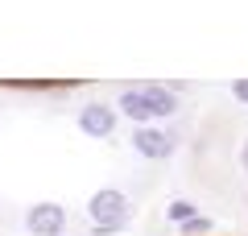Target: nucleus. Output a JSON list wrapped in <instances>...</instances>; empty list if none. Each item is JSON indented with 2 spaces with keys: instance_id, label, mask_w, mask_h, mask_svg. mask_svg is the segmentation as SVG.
<instances>
[{
  "instance_id": "4",
  "label": "nucleus",
  "mask_w": 248,
  "mask_h": 236,
  "mask_svg": "<svg viewBox=\"0 0 248 236\" xmlns=\"http://www.w3.org/2000/svg\"><path fill=\"white\" fill-rule=\"evenodd\" d=\"M79 129L87 133V137H112V129H116V108H108V104H87L79 112Z\"/></svg>"
},
{
  "instance_id": "6",
  "label": "nucleus",
  "mask_w": 248,
  "mask_h": 236,
  "mask_svg": "<svg viewBox=\"0 0 248 236\" xmlns=\"http://www.w3.org/2000/svg\"><path fill=\"white\" fill-rule=\"evenodd\" d=\"M120 112L124 116H133V120H153V108H149V100H145L141 96V91H124V96H120Z\"/></svg>"
},
{
  "instance_id": "8",
  "label": "nucleus",
  "mask_w": 248,
  "mask_h": 236,
  "mask_svg": "<svg viewBox=\"0 0 248 236\" xmlns=\"http://www.w3.org/2000/svg\"><path fill=\"white\" fill-rule=\"evenodd\" d=\"M182 228H186V236H199V232H207V228H211V219H207V216H190Z\"/></svg>"
},
{
  "instance_id": "5",
  "label": "nucleus",
  "mask_w": 248,
  "mask_h": 236,
  "mask_svg": "<svg viewBox=\"0 0 248 236\" xmlns=\"http://www.w3.org/2000/svg\"><path fill=\"white\" fill-rule=\"evenodd\" d=\"M141 96L149 100L153 116H174L178 112V96H174V91H166V87H141Z\"/></svg>"
},
{
  "instance_id": "3",
  "label": "nucleus",
  "mask_w": 248,
  "mask_h": 236,
  "mask_svg": "<svg viewBox=\"0 0 248 236\" xmlns=\"http://www.w3.org/2000/svg\"><path fill=\"white\" fill-rule=\"evenodd\" d=\"M133 149H137L141 157L161 162V157L174 153V137H170V133H161V129H137V133H133Z\"/></svg>"
},
{
  "instance_id": "10",
  "label": "nucleus",
  "mask_w": 248,
  "mask_h": 236,
  "mask_svg": "<svg viewBox=\"0 0 248 236\" xmlns=\"http://www.w3.org/2000/svg\"><path fill=\"white\" fill-rule=\"evenodd\" d=\"M240 166L248 170V141H244V153H240Z\"/></svg>"
},
{
  "instance_id": "9",
  "label": "nucleus",
  "mask_w": 248,
  "mask_h": 236,
  "mask_svg": "<svg viewBox=\"0 0 248 236\" xmlns=\"http://www.w3.org/2000/svg\"><path fill=\"white\" fill-rule=\"evenodd\" d=\"M232 96H236L240 104H248V79H240V83H232Z\"/></svg>"
},
{
  "instance_id": "1",
  "label": "nucleus",
  "mask_w": 248,
  "mask_h": 236,
  "mask_svg": "<svg viewBox=\"0 0 248 236\" xmlns=\"http://www.w3.org/2000/svg\"><path fill=\"white\" fill-rule=\"evenodd\" d=\"M87 216H91V224H95L99 236L120 232V228L128 224V199H124L120 191H99V195H91Z\"/></svg>"
},
{
  "instance_id": "7",
  "label": "nucleus",
  "mask_w": 248,
  "mask_h": 236,
  "mask_svg": "<svg viewBox=\"0 0 248 236\" xmlns=\"http://www.w3.org/2000/svg\"><path fill=\"white\" fill-rule=\"evenodd\" d=\"M166 216L174 219V224H186V219H190V216H199V211H195V203H186V199H174V203L166 207Z\"/></svg>"
},
{
  "instance_id": "2",
  "label": "nucleus",
  "mask_w": 248,
  "mask_h": 236,
  "mask_svg": "<svg viewBox=\"0 0 248 236\" xmlns=\"http://www.w3.org/2000/svg\"><path fill=\"white\" fill-rule=\"evenodd\" d=\"M62 224H66V211L58 207V203H33L25 216V228L33 236H58Z\"/></svg>"
}]
</instances>
